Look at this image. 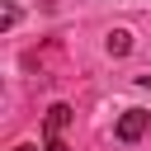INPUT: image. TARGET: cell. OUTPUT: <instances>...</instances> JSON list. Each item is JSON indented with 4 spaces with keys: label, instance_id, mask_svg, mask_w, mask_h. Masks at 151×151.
Wrapping results in <instances>:
<instances>
[{
    "label": "cell",
    "instance_id": "6da1fadb",
    "mask_svg": "<svg viewBox=\"0 0 151 151\" xmlns=\"http://www.w3.org/2000/svg\"><path fill=\"white\" fill-rule=\"evenodd\" d=\"M71 104H52L47 109V123H42V151H71L66 146V127H71Z\"/></svg>",
    "mask_w": 151,
    "mask_h": 151
},
{
    "label": "cell",
    "instance_id": "7a4b0ae2",
    "mask_svg": "<svg viewBox=\"0 0 151 151\" xmlns=\"http://www.w3.org/2000/svg\"><path fill=\"white\" fill-rule=\"evenodd\" d=\"M146 123H151L146 109H127V113L118 118V142H137V137L146 132Z\"/></svg>",
    "mask_w": 151,
    "mask_h": 151
},
{
    "label": "cell",
    "instance_id": "3957f363",
    "mask_svg": "<svg viewBox=\"0 0 151 151\" xmlns=\"http://www.w3.org/2000/svg\"><path fill=\"white\" fill-rule=\"evenodd\" d=\"M109 52H113V57L132 52V33H127V28H113V33H109Z\"/></svg>",
    "mask_w": 151,
    "mask_h": 151
},
{
    "label": "cell",
    "instance_id": "277c9868",
    "mask_svg": "<svg viewBox=\"0 0 151 151\" xmlns=\"http://www.w3.org/2000/svg\"><path fill=\"white\" fill-rule=\"evenodd\" d=\"M14 151H38V146H14Z\"/></svg>",
    "mask_w": 151,
    "mask_h": 151
}]
</instances>
